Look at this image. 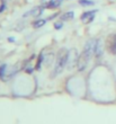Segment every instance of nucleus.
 I'll list each match as a JSON object with an SVG mask.
<instances>
[{
	"label": "nucleus",
	"mask_w": 116,
	"mask_h": 124,
	"mask_svg": "<svg viewBox=\"0 0 116 124\" xmlns=\"http://www.w3.org/2000/svg\"><path fill=\"white\" fill-rule=\"evenodd\" d=\"M96 44H97V39H89V41L86 43V45H85V47H84V51H82L81 55L79 56V60H78L77 67H78V69H79V71H84L85 69H86L91 55L95 54Z\"/></svg>",
	"instance_id": "obj_1"
},
{
	"label": "nucleus",
	"mask_w": 116,
	"mask_h": 124,
	"mask_svg": "<svg viewBox=\"0 0 116 124\" xmlns=\"http://www.w3.org/2000/svg\"><path fill=\"white\" fill-rule=\"evenodd\" d=\"M69 52L68 50L65 49H61L59 51L58 55H56V62H55V67L53 69V72H52V77L54 78L58 75H60L63 70L65 69V65L68 64L69 61Z\"/></svg>",
	"instance_id": "obj_2"
},
{
	"label": "nucleus",
	"mask_w": 116,
	"mask_h": 124,
	"mask_svg": "<svg viewBox=\"0 0 116 124\" xmlns=\"http://www.w3.org/2000/svg\"><path fill=\"white\" fill-rule=\"evenodd\" d=\"M95 14H96V10H93V11H86L81 15V22L84 24H89L91 23L95 18Z\"/></svg>",
	"instance_id": "obj_3"
},
{
	"label": "nucleus",
	"mask_w": 116,
	"mask_h": 124,
	"mask_svg": "<svg viewBox=\"0 0 116 124\" xmlns=\"http://www.w3.org/2000/svg\"><path fill=\"white\" fill-rule=\"evenodd\" d=\"M108 51L112 54H115L116 55V34L112 35L108 39Z\"/></svg>",
	"instance_id": "obj_4"
},
{
	"label": "nucleus",
	"mask_w": 116,
	"mask_h": 124,
	"mask_svg": "<svg viewBox=\"0 0 116 124\" xmlns=\"http://www.w3.org/2000/svg\"><path fill=\"white\" fill-rule=\"evenodd\" d=\"M43 8L44 7L41 6V7H35V8H33L32 10H29L27 13L24 15V17H27V16H34V17H39L42 15L43 13Z\"/></svg>",
	"instance_id": "obj_5"
},
{
	"label": "nucleus",
	"mask_w": 116,
	"mask_h": 124,
	"mask_svg": "<svg viewBox=\"0 0 116 124\" xmlns=\"http://www.w3.org/2000/svg\"><path fill=\"white\" fill-rule=\"evenodd\" d=\"M73 16H74V14L72 13V11H68V13H65V14H63L61 16V19L62 20H65V22H68V20H71L72 18H73Z\"/></svg>",
	"instance_id": "obj_6"
},
{
	"label": "nucleus",
	"mask_w": 116,
	"mask_h": 124,
	"mask_svg": "<svg viewBox=\"0 0 116 124\" xmlns=\"http://www.w3.org/2000/svg\"><path fill=\"white\" fill-rule=\"evenodd\" d=\"M53 58H54V54H53V53H50V54H47V55L45 56V58H43V62H44L46 65H50L51 62L53 61Z\"/></svg>",
	"instance_id": "obj_7"
},
{
	"label": "nucleus",
	"mask_w": 116,
	"mask_h": 124,
	"mask_svg": "<svg viewBox=\"0 0 116 124\" xmlns=\"http://www.w3.org/2000/svg\"><path fill=\"white\" fill-rule=\"evenodd\" d=\"M46 20L45 19H39V20H36L33 23V26L35 27V28H39V27H42L43 25H45Z\"/></svg>",
	"instance_id": "obj_8"
},
{
	"label": "nucleus",
	"mask_w": 116,
	"mask_h": 124,
	"mask_svg": "<svg viewBox=\"0 0 116 124\" xmlns=\"http://www.w3.org/2000/svg\"><path fill=\"white\" fill-rule=\"evenodd\" d=\"M62 1H63V0H53L51 2V5L48 6V8H56V7H59L61 5Z\"/></svg>",
	"instance_id": "obj_9"
},
{
	"label": "nucleus",
	"mask_w": 116,
	"mask_h": 124,
	"mask_svg": "<svg viewBox=\"0 0 116 124\" xmlns=\"http://www.w3.org/2000/svg\"><path fill=\"white\" fill-rule=\"evenodd\" d=\"M79 3L82 5V6H93V1H90V0H79Z\"/></svg>",
	"instance_id": "obj_10"
},
{
	"label": "nucleus",
	"mask_w": 116,
	"mask_h": 124,
	"mask_svg": "<svg viewBox=\"0 0 116 124\" xmlns=\"http://www.w3.org/2000/svg\"><path fill=\"white\" fill-rule=\"evenodd\" d=\"M53 0H41V5H42L44 8H48V6L51 5V2Z\"/></svg>",
	"instance_id": "obj_11"
},
{
	"label": "nucleus",
	"mask_w": 116,
	"mask_h": 124,
	"mask_svg": "<svg viewBox=\"0 0 116 124\" xmlns=\"http://www.w3.org/2000/svg\"><path fill=\"white\" fill-rule=\"evenodd\" d=\"M54 26H55V28H61V27H62V24H60V23H59V24H55Z\"/></svg>",
	"instance_id": "obj_12"
}]
</instances>
